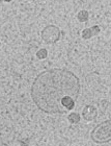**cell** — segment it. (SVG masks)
<instances>
[{"label": "cell", "instance_id": "9c48e42d", "mask_svg": "<svg viewBox=\"0 0 111 146\" xmlns=\"http://www.w3.org/2000/svg\"><path fill=\"white\" fill-rule=\"evenodd\" d=\"M91 37H93V35H91V31H90L89 28L83 29V31H82V38H83L84 40H89Z\"/></svg>", "mask_w": 111, "mask_h": 146}, {"label": "cell", "instance_id": "277c9868", "mask_svg": "<svg viewBox=\"0 0 111 146\" xmlns=\"http://www.w3.org/2000/svg\"><path fill=\"white\" fill-rule=\"evenodd\" d=\"M82 115L86 121H93L98 116V110L94 105H86L82 111Z\"/></svg>", "mask_w": 111, "mask_h": 146}, {"label": "cell", "instance_id": "6da1fadb", "mask_svg": "<svg viewBox=\"0 0 111 146\" xmlns=\"http://www.w3.org/2000/svg\"><path fill=\"white\" fill-rule=\"evenodd\" d=\"M80 93V81L67 69H51L40 73L31 87V97L35 105L47 114H63L67 111L60 104L64 96L75 100Z\"/></svg>", "mask_w": 111, "mask_h": 146}, {"label": "cell", "instance_id": "30bf717a", "mask_svg": "<svg viewBox=\"0 0 111 146\" xmlns=\"http://www.w3.org/2000/svg\"><path fill=\"white\" fill-rule=\"evenodd\" d=\"M90 31H91V35L93 36H98L100 34V31H101V28L100 26H98V25H95V26H93L91 28H89Z\"/></svg>", "mask_w": 111, "mask_h": 146}, {"label": "cell", "instance_id": "ba28073f", "mask_svg": "<svg viewBox=\"0 0 111 146\" xmlns=\"http://www.w3.org/2000/svg\"><path fill=\"white\" fill-rule=\"evenodd\" d=\"M36 56H37L38 60H45V59L48 56V51H47V49H45V48L40 49V50H38V51L36 52Z\"/></svg>", "mask_w": 111, "mask_h": 146}, {"label": "cell", "instance_id": "8992f818", "mask_svg": "<svg viewBox=\"0 0 111 146\" xmlns=\"http://www.w3.org/2000/svg\"><path fill=\"white\" fill-rule=\"evenodd\" d=\"M68 120L70 121V123L72 124H76V123H79L80 120H81V117L78 113H71L70 115L68 116Z\"/></svg>", "mask_w": 111, "mask_h": 146}, {"label": "cell", "instance_id": "7a4b0ae2", "mask_svg": "<svg viewBox=\"0 0 111 146\" xmlns=\"http://www.w3.org/2000/svg\"><path fill=\"white\" fill-rule=\"evenodd\" d=\"M90 138L95 143L102 144L107 143L111 139V122L110 120L104 121L103 123L97 125L90 134Z\"/></svg>", "mask_w": 111, "mask_h": 146}, {"label": "cell", "instance_id": "52a82bcc", "mask_svg": "<svg viewBox=\"0 0 111 146\" xmlns=\"http://www.w3.org/2000/svg\"><path fill=\"white\" fill-rule=\"evenodd\" d=\"M77 18H78V20H79L80 22H86V21L88 20V18H89L88 12H87V11H85V10H82V11H80L79 13H78Z\"/></svg>", "mask_w": 111, "mask_h": 146}, {"label": "cell", "instance_id": "8fae6325", "mask_svg": "<svg viewBox=\"0 0 111 146\" xmlns=\"http://www.w3.org/2000/svg\"><path fill=\"white\" fill-rule=\"evenodd\" d=\"M0 45H1V44H0Z\"/></svg>", "mask_w": 111, "mask_h": 146}, {"label": "cell", "instance_id": "3957f363", "mask_svg": "<svg viewBox=\"0 0 111 146\" xmlns=\"http://www.w3.org/2000/svg\"><path fill=\"white\" fill-rule=\"evenodd\" d=\"M42 40L47 44H54L60 39V29L55 25H48L42 31Z\"/></svg>", "mask_w": 111, "mask_h": 146}, {"label": "cell", "instance_id": "5b68a950", "mask_svg": "<svg viewBox=\"0 0 111 146\" xmlns=\"http://www.w3.org/2000/svg\"><path fill=\"white\" fill-rule=\"evenodd\" d=\"M75 101L76 100L73 97H71V96H64L60 100V104L62 105L63 109L68 112V111L73 110L74 107H75Z\"/></svg>", "mask_w": 111, "mask_h": 146}]
</instances>
